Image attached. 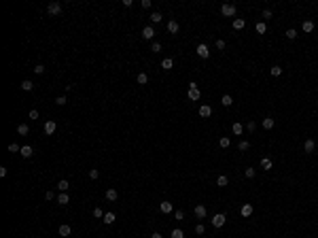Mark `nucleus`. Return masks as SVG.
I'll return each mask as SVG.
<instances>
[{
  "instance_id": "1",
  "label": "nucleus",
  "mask_w": 318,
  "mask_h": 238,
  "mask_svg": "<svg viewBox=\"0 0 318 238\" xmlns=\"http://www.w3.org/2000/svg\"><path fill=\"white\" fill-rule=\"evenodd\" d=\"M142 38H144V40L155 38V28L153 26H144V28H142Z\"/></svg>"
},
{
  "instance_id": "2",
  "label": "nucleus",
  "mask_w": 318,
  "mask_h": 238,
  "mask_svg": "<svg viewBox=\"0 0 318 238\" xmlns=\"http://www.w3.org/2000/svg\"><path fill=\"white\" fill-rule=\"evenodd\" d=\"M225 221H227V217H225L223 213H219V215H214V217H212V226H214V227H223Z\"/></svg>"
},
{
  "instance_id": "3",
  "label": "nucleus",
  "mask_w": 318,
  "mask_h": 238,
  "mask_svg": "<svg viewBox=\"0 0 318 238\" xmlns=\"http://www.w3.org/2000/svg\"><path fill=\"white\" fill-rule=\"evenodd\" d=\"M221 13H223L225 17H233L236 15V4H223L221 7Z\"/></svg>"
},
{
  "instance_id": "4",
  "label": "nucleus",
  "mask_w": 318,
  "mask_h": 238,
  "mask_svg": "<svg viewBox=\"0 0 318 238\" xmlns=\"http://www.w3.org/2000/svg\"><path fill=\"white\" fill-rule=\"evenodd\" d=\"M47 13L49 15H59V13H62V4H59V2H49Z\"/></svg>"
},
{
  "instance_id": "5",
  "label": "nucleus",
  "mask_w": 318,
  "mask_h": 238,
  "mask_svg": "<svg viewBox=\"0 0 318 238\" xmlns=\"http://www.w3.org/2000/svg\"><path fill=\"white\" fill-rule=\"evenodd\" d=\"M55 128H58V123H55V121H51V119H49L47 123H45V128H43V130H45V134H47V136H51V134H53V132H55Z\"/></svg>"
},
{
  "instance_id": "6",
  "label": "nucleus",
  "mask_w": 318,
  "mask_h": 238,
  "mask_svg": "<svg viewBox=\"0 0 318 238\" xmlns=\"http://www.w3.org/2000/svg\"><path fill=\"white\" fill-rule=\"evenodd\" d=\"M303 151H306V153H314V151H316V143H314L312 138H307L306 143H303Z\"/></svg>"
},
{
  "instance_id": "7",
  "label": "nucleus",
  "mask_w": 318,
  "mask_h": 238,
  "mask_svg": "<svg viewBox=\"0 0 318 238\" xmlns=\"http://www.w3.org/2000/svg\"><path fill=\"white\" fill-rule=\"evenodd\" d=\"M58 232H59V236H62V238H68V236L72 234V227H70V226H66V223H62Z\"/></svg>"
},
{
  "instance_id": "8",
  "label": "nucleus",
  "mask_w": 318,
  "mask_h": 238,
  "mask_svg": "<svg viewBox=\"0 0 318 238\" xmlns=\"http://www.w3.org/2000/svg\"><path fill=\"white\" fill-rule=\"evenodd\" d=\"M197 55H200V58H204V60H206V58H208V55H210V49L206 47L204 43H200V45H197Z\"/></svg>"
},
{
  "instance_id": "9",
  "label": "nucleus",
  "mask_w": 318,
  "mask_h": 238,
  "mask_svg": "<svg viewBox=\"0 0 318 238\" xmlns=\"http://www.w3.org/2000/svg\"><path fill=\"white\" fill-rule=\"evenodd\" d=\"M193 213H195V217H197V219L201 221V219L206 217V206H204V204H197V206L193 208Z\"/></svg>"
},
{
  "instance_id": "10",
  "label": "nucleus",
  "mask_w": 318,
  "mask_h": 238,
  "mask_svg": "<svg viewBox=\"0 0 318 238\" xmlns=\"http://www.w3.org/2000/svg\"><path fill=\"white\" fill-rule=\"evenodd\" d=\"M212 115V108L208 107V104H201L200 107V117H204V119H208Z\"/></svg>"
},
{
  "instance_id": "11",
  "label": "nucleus",
  "mask_w": 318,
  "mask_h": 238,
  "mask_svg": "<svg viewBox=\"0 0 318 238\" xmlns=\"http://www.w3.org/2000/svg\"><path fill=\"white\" fill-rule=\"evenodd\" d=\"M19 153H21V157H25V159H28V157H32V155H34V149H32L30 145H25V147H21V151H19Z\"/></svg>"
},
{
  "instance_id": "12",
  "label": "nucleus",
  "mask_w": 318,
  "mask_h": 238,
  "mask_svg": "<svg viewBox=\"0 0 318 238\" xmlns=\"http://www.w3.org/2000/svg\"><path fill=\"white\" fill-rule=\"evenodd\" d=\"M17 134H19V136H28V134H30V126H28V123H19V126H17Z\"/></svg>"
},
{
  "instance_id": "13",
  "label": "nucleus",
  "mask_w": 318,
  "mask_h": 238,
  "mask_svg": "<svg viewBox=\"0 0 318 238\" xmlns=\"http://www.w3.org/2000/svg\"><path fill=\"white\" fill-rule=\"evenodd\" d=\"M68 202H70L68 193H66V191H59V196H58V204H62V206H66Z\"/></svg>"
},
{
  "instance_id": "14",
  "label": "nucleus",
  "mask_w": 318,
  "mask_h": 238,
  "mask_svg": "<svg viewBox=\"0 0 318 238\" xmlns=\"http://www.w3.org/2000/svg\"><path fill=\"white\" fill-rule=\"evenodd\" d=\"M178 28H180V26H178V21H176V19L168 21V32H170V34H176V32H178Z\"/></svg>"
},
{
  "instance_id": "15",
  "label": "nucleus",
  "mask_w": 318,
  "mask_h": 238,
  "mask_svg": "<svg viewBox=\"0 0 318 238\" xmlns=\"http://www.w3.org/2000/svg\"><path fill=\"white\" fill-rule=\"evenodd\" d=\"M172 66H174V60H172V58H164V60H161V68H164V70H172Z\"/></svg>"
},
{
  "instance_id": "16",
  "label": "nucleus",
  "mask_w": 318,
  "mask_h": 238,
  "mask_svg": "<svg viewBox=\"0 0 318 238\" xmlns=\"http://www.w3.org/2000/svg\"><path fill=\"white\" fill-rule=\"evenodd\" d=\"M159 211L168 215V213H172V211H174V206H172V204H170L168 200H165V202H161V204H159Z\"/></svg>"
},
{
  "instance_id": "17",
  "label": "nucleus",
  "mask_w": 318,
  "mask_h": 238,
  "mask_svg": "<svg viewBox=\"0 0 318 238\" xmlns=\"http://www.w3.org/2000/svg\"><path fill=\"white\" fill-rule=\"evenodd\" d=\"M252 211H255V208H252V204H242V211H240V213H242V217H250V215H252Z\"/></svg>"
},
{
  "instance_id": "18",
  "label": "nucleus",
  "mask_w": 318,
  "mask_h": 238,
  "mask_svg": "<svg viewBox=\"0 0 318 238\" xmlns=\"http://www.w3.org/2000/svg\"><path fill=\"white\" fill-rule=\"evenodd\" d=\"M189 100H200V87H189Z\"/></svg>"
},
{
  "instance_id": "19",
  "label": "nucleus",
  "mask_w": 318,
  "mask_h": 238,
  "mask_svg": "<svg viewBox=\"0 0 318 238\" xmlns=\"http://www.w3.org/2000/svg\"><path fill=\"white\" fill-rule=\"evenodd\" d=\"M117 196H119V193H117V189H115V187H110V189H106V200H110V202H115V200H117Z\"/></svg>"
},
{
  "instance_id": "20",
  "label": "nucleus",
  "mask_w": 318,
  "mask_h": 238,
  "mask_svg": "<svg viewBox=\"0 0 318 238\" xmlns=\"http://www.w3.org/2000/svg\"><path fill=\"white\" fill-rule=\"evenodd\" d=\"M261 126H263L265 130H271V128L276 126V121H274V119H271V117H265V119H263V121H261Z\"/></svg>"
},
{
  "instance_id": "21",
  "label": "nucleus",
  "mask_w": 318,
  "mask_h": 238,
  "mask_svg": "<svg viewBox=\"0 0 318 238\" xmlns=\"http://www.w3.org/2000/svg\"><path fill=\"white\" fill-rule=\"evenodd\" d=\"M102 221H104L106 226L115 223V213H113V211H108V213H104V219H102Z\"/></svg>"
},
{
  "instance_id": "22",
  "label": "nucleus",
  "mask_w": 318,
  "mask_h": 238,
  "mask_svg": "<svg viewBox=\"0 0 318 238\" xmlns=\"http://www.w3.org/2000/svg\"><path fill=\"white\" fill-rule=\"evenodd\" d=\"M136 81H138V85H146L149 83V74H146V72H140V74L136 77Z\"/></svg>"
},
{
  "instance_id": "23",
  "label": "nucleus",
  "mask_w": 318,
  "mask_h": 238,
  "mask_svg": "<svg viewBox=\"0 0 318 238\" xmlns=\"http://www.w3.org/2000/svg\"><path fill=\"white\" fill-rule=\"evenodd\" d=\"M301 30H303V32H312V30H314V21H312V19L303 21V24H301Z\"/></svg>"
},
{
  "instance_id": "24",
  "label": "nucleus",
  "mask_w": 318,
  "mask_h": 238,
  "mask_svg": "<svg viewBox=\"0 0 318 238\" xmlns=\"http://www.w3.org/2000/svg\"><path fill=\"white\" fill-rule=\"evenodd\" d=\"M19 87H21V89H24V92H32V89H34V83H32V81H28V79H25V81H21V85H19Z\"/></svg>"
},
{
  "instance_id": "25",
  "label": "nucleus",
  "mask_w": 318,
  "mask_h": 238,
  "mask_svg": "<svg viewBox=\"0 0 318 238\" xmlns=\"http://www.w3.org/2000/svg\"><path fill=\"white\" fill-rule=\"evenodd\" d=\"M68 187H70V183H68L66 178H62V181H58V189H59V191H68Z\"/></svg>"
},
{
  "instance_id": "26",
  "label": "nucleus",
  "mask_w": 318,
  "mask_h": 238,
  "mask_svg": "<svg viewBox=\"0 0 318 238\" xmlns=\"http://www.w3.org/2000/svg\"><path fill=\"white\" fill-rule=\"evenodd\" d=\"M227 183H229V178L225 177V174H221V177H216V185H219V187H227Z\"/></svg>"
},
{
  "instance_id": "27",
  "label": "nucleus",
  "mask_w": 318,
  "mask_h": 238,
  "mask_svg": "<svg viewBox=\"0 0 318 238\" xmlns=\"http://www.w3.org/2000/svg\"><path fill=\"white\" fill-rule=\"evenodd\" d=\"M244 26H246V21H244L242 17H236V19H233V28H236V30H242Z\"/></svg>"
},
{
  "instance_id": "28",
  "label": "nucleus",
  "mask_w": 318,
  "mask_h": 238,
  "mask_svg": "<svg viewBox=\"0 0 318 238\" xmlns=\"http://www.w3.org/2000/svg\"><path fill=\"white\" fill-rule=\"evenodd\" d=\"M161 19H164V15H161V13H159V11L151 13V21H153V24H159Z\"/></svg>"
},
{
  "instance_id": "29",
  "label": "nucleus",
  "mask_w": 318,
  "mask_h": 238,
  "mask_svg": "<svg viewBox=\"0 0 318 238\" xmlns=\"http://www.w3.org/2000/svg\"><path fill=\"white\" fill-rule=\"evenodd\" d=\"M221 104H223V107H231V104H233V98H231L229 94H225L223 100H221Z\"/></svg>"
},
{
  "instance_id": "30",
  "label": "nucleus",
  "mask_w": 318,
  "mask_h": 238,
  "mask_svg": "<svg viewBox=\"0 0 318 238\" xmlns=\"http://www.w3.org/2000/svg\"><path fill=\"white\" fill-rule=\"evenodd\" d=\"M261 168H263V170H271V159L270 157H263V159H261Z\"/></svg>"
},
{
  "instance_id": "31",
  "label": "nucleus",
  "mask_w": 318,
  "mask_h": 238,
  "mask_svg": "<svg viewBox=\"0 0 318 238\" xmlns=\"http://www.w3.org/2000/svg\"><path fill=\"white\" fill-rule=\"evenodd\" d=\"M242 132H244V126L242 123H233V134L236 136H242Z\"/></svg>"
},
{
  "instance_id": "32",
  "label": "nucleus",
  "mask_w": 318,
  "mask_h": 238,
  "mask_svg": "<svg viewBox=\"0 0 318 238\" xmlns=\"http://www.w3.org/2000/svg\"><path fill=\"white\" fill-rule=\"evenodd\" d=\"M94 217H95V219H104V211H102L100 206H95V208H94Z\"/></svg>"
},
{
  "instance_id": "33",
  "label": "nucleus",
  "mask_w": 318,
  "mask_h": 238,
  "mask_svg": "<svg viewBox=\"0 0 318 238\" xmlns=\"http://www.w3.org/2000/svg\"><path fill=\"white\" fill-rule=\"evenodd\" d=\"M297 36H299V34H297V30H293V28H291V30H286V38H288V40H295Z\"/></svg>"
},
{
  "instance_id": "34",
  "label": "nucleus",
  "mask_w": 318,
  "mask_h": 238,
  "mask_svg": "<svg viewBox=\"0 0 318 238\" xmlns=\"http://www.w3.org/2000/svg\"><path fill=\"white\" fill-rule=\"evenodd\" d=\"M271 74H274V77H280V74H282V66H271Z\"/></svg>"
},
{
  "instance_id": "35",
  "label": "nucleus",
  "mask_w": 318,
  "mask_h": 238,
  "mask_svg": "<svg viewBox=\"0 0 318 238\" xmlns=\"http://www.w3.org/2000/svg\"><path fill=\"white\" fill-rule=\"evenodd\" d=\"M45 70H47V68H45V64H36V66H34V72H36V74H45Z\"/></svg>"
},
{
  "instance_id": "36",
  "label": "nucleus",
  "mask_w": 318,
  "mask_h": 238,
  "mask_svg": "<svg viewBox=\"0 0 318 238\" xmlns=\"http://www.w3.org/2000/svg\"><path fill=\"white\" fill-rule=\"evenodd\" d=\"M265 30H267L265 21H259V24H257V32H259V34H265Z\"/></svg>"
},
{
  "instance_id": "37",
  "label": "nucleus",
  "mask_w": 318,
  "mask_h": 238,
  "mask_svg": "<svg viewBox=\"0 0 318 238\" xmlns=\"http://www.w3.org/2000/svg\"><path fill=\"white\" fill-rule=\"evenodd\" d=\"M248 147H250V143H248V140H240V145H237V149H240V151H248Z\"/></svg>"
},
{
  "instance_id": "38",
  "label": "nucleus",
  "mask_w": 318,
  "mask_h": 238,
  "mask_svg": "<svg viewBox=\"0 0 318 238\" xmlns=\"http://www.w3.org/2000/svg\"><path fill=\"white\" fill-rule=\"evenodd\" d=\"M172 238H185V234H182V230H180V227H176V230H172Z\"/></svg>"
},
{
  "instance_id": "39",
  "label": "nucleus",
  "mask_w": 318,
  "mask_h": 238,
  "mask_svg": "<svg viewBox=\"0 0 318 238\" xmlns=\"http://www.w3.org/2000/svg\"><path fill=\"white\" fill-rule=\"evenodd\" d=\"M219 145H221V147H223V149H227V147H229V145H231V140H229V138H227V136H223V138H221V140H219Z\"/></svg>"
},
{
  "instance_id": "40",
  "label": "nucleus",
  "mask_w": 318,
  "mask_h": 238,
  "mask_svg": "<svg viewBox=\"0 0 318 238\" xmlns=\"http://www.w3.org/2000/svg\"><path fill=\"white\" fill-rule=\"evenodd\" d=\"M66 102H68V100H66V96H58V98H55V104H58V107H64Z\"/></svg>"
},
{
  "instance_id": "41",
  "label": "nucleus",
  "mask_w": 318,
  "mask_h": 238,
  "mask_svg": "<svg viewBox=\"0 0 318 238\" xmlns=\"http://www.w3.org/2000/svg\"><path fill=\"white\" fill-rule=\"evenodd\" d=\"M9 151H11V153H17V151H21V147H19L17 143H11L9 145Z\"/></svg>"
},
{
  "instance_id": "42",
  "label": "nucleus",
  "mask_w": 318,
  "mask_h": 238,
  "mask_svg": "<svg viewBox=\"0 0 318 238\" xmlns=\"http://www.w3.org/2000/svg\"><path fill=\"white\" fill-rule=\"evenodd\" d=\"M98 177H100V170H98V168H91V170H89V178H94V181H95Z\"/></svg>"
},
{
  "instance_id": "43",
  "label": "nucleus",
  "mask_w": 318,
  "mask_h": 238,
  "mask_svg": "<svg viewBox=\"0 0 318 238\" xmlns=\"http://www.w3.org/2000/svg\"><path fill=\"white\" fill-rule=\"evenodd\" d=\"M204 232H206V227H204V223H197V226H195V234H200V236H201Z\"/></svg>"
},
{
  "instance_id": "44",
  "label": "nucleus",
  "mask_w": 318,
  "mask_h": 238,
  "mask_svg": "<svg viewBox=\"0 0 318 238\" xmlns=\"http://www.w3.org/2000/svg\"><path fill=\"white\" fill-rule=\"evenodd\" d=\"M244 177H246V178H252V177H255V170H252V168H246V170H244Z\"/></svg>"
},
{
  "instance_id": "45",
  "label": "nucleus",
  "mask_w": 318,
  "mask_h": 238,
  "mask_svg": "<svg viewBox=\"0 0 318 238\" xmlns=\"http://www.w3.org/2000/svg\"><path fill=\"white\" fill-rule=\"evenodd\" d=\"M151 51H153V53H159V51H161V45H159V43H153V45H151Z\"/></svg>"
},
{
  "instance_id": "46",
  "label": "nucleus",
  "mask_w": 318,
  "mask_h": 238,
  "mask_svg": "<svg viewBox=\"0 0 318 238\" xmlns=\"http://www.w3.org/2000/svg\"><path fill=\"white\" fill-rule=\"evenodd\" d=\"M255 128H257V123H255V121H248V123H246V130L248 132H255Z\"/></svg>"
},
{
  "instance_id": "47",
  "label": "nucleus",
  "mask_w": 318,
  "mask_h": 238,
  "mask_svg": "<svg viewBox=\"0 0 318 238\" xmlns=\"http://www.w3.org/2000/svg\"><path fill=\"white\" fill-rule=\"evenodd\" d=\"M140 4H142V9H151V4H153V2H151V0H142Z\"/></svg>"
},
{
  "instance_id": "48",
  "label": "nucleus",
  "mask_w": 318,
  "mask_h": 238,
  "mask_svg": "<svg viewBox=\"0 0 318 238\" xmlns=\"http://www.w3.org/2000/svg\"><path fill=\"white\" fill-rule=\"evenodd\" d=\"M261 17H263V19H270V17H271V11H267V9H265V11L261 13Z\"/></svg>"
},
{
  "instance_id": "49",
  "label": "nucleus",
  "mask_w": 318,
  "mask_h": 238,
  "mask_svg": "<svg viewBox=\"0 0 318 238\" xmlns=\"http://www.w3.org/2000/svg\"><path fill=\"white\" fill-rule=\"evenodd\" d=\"M30 119H38V111H36V108L30 111Z\"/></svg>"
},
{
  "instance_id": "50",
  "label": "nucleus",
  "mask_w": 318,
  "mask_h": 238,
  "mask_svg": "<svg viewBox=\"0 0 318 238\" xmlns=\"http://www.w3.org/2000/svg\"><path fill=\"white\" fill-rule=\"evenodd\" d=\"M53 198H55V193H53V191H47V193H45V200H53Z\"/></svg>"
},
{
  "instance_id": "51",
  "label": "nucleus",
  "mask_w": 318,
  "mask_h": 238,
  "mask_svg": "<svg viewBox=\"0 0 318 238\" xmlns=\"http://www.w3.org/2000/svg\"><path fill=\"white\" fill-rule=\"evenodd\" d=\"M216 49H225V40L219 38V40H216Z\"/></svg>"
},
{
  "instance_id": "52",
  "label": "nucleus",
  "mask_w": 318,
  "mask_h": 238,
  "mask_svg": "<svg viewBox=\"0 0 318 238\" xmlns=\"http://www.w3.org/2000/svg\"><path fill=\"white\" fill-rule=\"evenodd\" d=\"M174 217H176L178 221H180V219H182V217H185V213H182V211H176V213H174Z\"/></svg>"
},
{
  "instance_id": "53",
  "label": "nucleus",
  "mask_w": 318,
  "mask_h": 238,
  "mask_svg": "<svg viewBox=\"0 0 318 238\" xmlns=\"http://www.w3.org/2000/svg\"><path fill=\"white\" fill-rule=\"evenodd\" d=\"M131 4H134V2H131V0H123V7H125V9H130Z\"/></svg>"
},
{
  "instance_id": "54",
  "label": "nucleus",
  "mask_w": 318,
  "mask_h": 238,
  "mask_svg": "<svg viewBox=\"0 0 318 238\" xmlns=\"http://www.w3.org/2000/svg\"><path fill=\"white\" fill-rule=\"evenodd\" d=\"M151 238H164V236H161L159 232H153V234H151Z\"/></svg>"
}]
</instances>
